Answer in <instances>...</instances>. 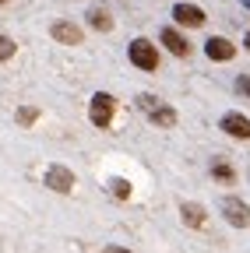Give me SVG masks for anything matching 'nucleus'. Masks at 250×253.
I'll return each instance as SVG.
<instances>
[{"mask_svg":"<svg viewBox=\"0 0 250 253\" xmlns=\"http://www.w3.org/2000/svg\"><path fill=\"white\" fill-rule=\"evenodd\" d=\"M138 106L148 113V120H151L155 126H173V123H176V109H173V106H162L155 95H138Z\"/></svg>","mask_w":250,"mask_h":253,"instance_id":"f257e3e1","label":"nucleus"},{"mask_svg":"<svg viewBox=\"0 0 250 253\" xmlns=\"http://www.w3.org/2000/svg\"><path fill=\"white\" fill-rule=\"evenodd\" d=\"M127 56H131L134 67H141V71H155V67H159V49H155L148 39H134L127 46Z\"/></svg>","mask_w":250,"mask_h":253,"instance_id":"f03ea898","label":"nucleus"},{"mask_svg":"<svg viewBox=\"0 0 250 253\" xmlns=\"http://www.w3.org/2000/svg\"><path fill=\"white\" fill-rule=\"evenodd\" d=\"M113 109H116V102H113V95H106V91H96V95H92V102H88V116H92L96 126H109Z\"/></svg>","mask_w":250,"mask_h":253,"instance_id":"7ed1b4c3","label":"nucleus"},{"mask_svg":"<svg viewBox=\"0 0 250 253\" xmlns=\"http://www.w3.org/2000/svg\"><path fill=\"white\" fill-rule=\"evenodd\" d=\"M50 36H53L60 46H81L85 32H81L74 21H53V25H50Z\"/></svg>","mask_w":250,"mask_h":253,"instance_id":"20e7f679","label":"nucleus"},{"mask_svg":"<svg viewBox=\"0 0 250 253\" xmlns=\"http://www.w3.org/2000/svg\"><path fill=\"white\" fill-rule=\"evenodd\" d=\"M222 214H226L229 225H236V229H247V225H250V208H247L240 197H226V201H222Z\"/></svg>","mask_w":250,"mask_h":253,"instance_id":"39448f33","label":"nucleus"},{"mask_svg":"<svg viewBox=\"0 0 250 253\" xmlns=\"http://www.w3.org/2000/svg\"><path fill=\"white\" fill-rule=\"evenodd\" d=\"M46 186L56 190V194H71L74 190V172L67 166H50L46 169Z\"/></svg>","mask_w":250,"mask_h":253,"instance_id":"423d86ee","label":"nucleus"},{"mask_svg":"<svg viewBox=\"0 0 250 253\" xmlns=\"http://www.w3.org/2000/svg\"><path fill=\"white\" fill-rule=\"evenodd\" d=\"M222 130L233 134V137H240V141H250V120L243 113H226L222 116Z\"/></svg>","mask_w":250,"mask_h":253,"instance_id":"0eeeda50","label":"nucleus"},{"mask_svg":"<svg viewBox=\"0 0 250 253\" xmlns=\"http://www.w3.org/2000/svg\"><path fill=\"white\" fill-rule=\"evenodd\" d=\"M173 18H176L180 25H187V28H198V25L208 21L204 11H201L198 4H176V7H173Z\"/></svg>","mask_w":250,"mask_h":253,"instance_id":"6e6552de","label":"nucleus"},{"mask_svg":"<svg viewBox=\"0 0 250 253\" xmlns=\"http://www.w3.org/2000/svg\"><path fill=\"white\" fill-rule=\"evenodd\" d=\"M204 53H208L211 60H233L236 46H233L229 39H222V36H211V39L204 42Z\"/></svg>","mask_w":250,"mask_h":253,"instance_id":"1a4fd4ad","label":"nucleus"},{"mask_svg":"<svg viewBox=\"0 0 250 253\" xmlns=\"http://www.w3.org/2000/svg\"><path fill=\"white\" fill-rule=\"evenodd\" d=\"M162 46H166L173 56H187V53H191V42H187L176 28H162Z\"/></svg>","mask_w":250,"mask_h":253,"instance_id":"9d476101","label":"nucleus"},{"mask_svg":"<svg viewBox=\"0 0 250 253\" xmlns=\"http://www.w3.org/2000/svg\"><path fill=\"white\" fill-rule=\"evenodd\" d=\"M180 214H183V221H187L191 229H201V225H204V208H201V204L183 201V204H180Z\"/></svg>","mask_w":250,"mask_h":253,"instance_id":"9b49d317","label":"nucleus"},{"mask_svg":"<svg viewBox=\"0 0 250 253\" xmlns=\"http://www.w3.org/2000/svg\"><path fill=\"white\" fill-rule=\"evenodd\" d=\"M88 25L96 28V32H109V28H113V18H109L106 7H92V11H88Z\"/></svg>","mask_w":250,"mask_h":253,"instance_id":"f8f14e48","label":"nucleus"},{"mask_svg":"<svg viewBox=\"0 0 250 253\" xmlns=\"http://www.w3.org/2000/svg\"><path fill=\"white\" fill-rule=\"evenodd\" d=\"M109 194L120 197V201H127V197H131V183H127V179H120V176L109 179Z\"/></svg>","mask_w":250,"mask_h":253,"instance_id":"ddd939ff","label":"nucleus"},{"mask_svg":"<svg viewBox=\"0 0 250 253\" xmlns=\"http://www.w3.org/2000/svg\"><path fill=\"white\" fill-rule=\"evenodd\" d=\"M211 176L215 179H222V183H233V166H226V162H211Z\"/></svg>","mask_w":250,"mask_h":253,"instance_id":"4468645a","label":"nucleus"},{"mask_svg":"<svg viewBox=\"0 0 250 253\" xmlns=\"http://www.w3.org/2000/svg\"><path fill=\"white\" fill-rule=\"evenodd\" d=\"M36 120H39V113H36L32 106H21V109H18V123H21V126H28V123H36Z\"/></svg>","mask_w":250,"mask_h":253,"instance_id":"2eb2a0df","label":"nucleus"},{"mask_svg":"<svg viewBox=\"0 0 250 253\" xmlns=\"http://www.w3.org/2000/svg\"><path fill=\"white\" fill-rule=\"evenodd\" d=\"M14 56V42L7 36H0V60H11Z\"/></svg>","mask_w":250,"mask_h":253,"instance_id":"dca6fc26","label":"nucleus"},{"mask_svg":"<svg viewBox=\"0 0 250 253\" xmlns=\"http://www.w3.org/2000/svg\"><path fill=\"white\" fill-rule=\"evenodd\" d=\"M236 91L250 99V74H240V78H236Z\"/></svg>","mask_w":250,"mask_h":253,"instance_id":"f3484780","label":"nucleus"},{"mask_svg":"<svg viewBox=\"0 0 250 253\" xmlns=\"http://www.w3.org/2000/svg\"><path fill=\"white\" fill-rule=\"evenodd\" d=\"M106 253H127L123 246H106Z\"/></svg>","mask_w":250,"mask_h":253,"instance_id":"a211bd4d","label":"nucleus"},{"mask_svg":"<svg viewBox=\"0 0 250 253\" xmlns=\"http://www.w3.org/2000/svg\"><path fill=\"white\" fill-rule=\"evenodd\" d=\"M243 46H247V49H250V32H247V39H243Z\"/></svg>","mask_w":250,"mask_h":253,"instance_id":"6ab92c4d","label":"nucleus"},{"mask_svg":"<svg viewBox=\"0 0 250 253\" xmlns=\"http://www.w3.org/2000/svg\"><path fill=\"white\" fill-rule=\"evenodd\" d=\"M243 7H247V11H250V0H243Z\"/></svg>","mask_w":250,"mask_h":253,"instance_id":"aec40b11","label":"nucleus"},{"mask_svg":"<svg viewBox=\"0 0 250 253\" xmlns=\"http://www.w3.org/2000/svg\"><path fill=\"white\" fill-rule=\"evenodd\" d=\"M0 4H7V0H0Z\"/></svg>","mask_w":250,"mask_h":253,"instance_id":"412c9836","label":"nucleus"}]
</instances>
